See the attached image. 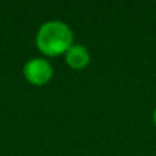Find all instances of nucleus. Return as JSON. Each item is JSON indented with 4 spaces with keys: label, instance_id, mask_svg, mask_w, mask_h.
Listing matches in <instances>:
<instances>
[{
    "label": "nucleus",
    "instance_id": "nucleus-4",
    "mask_svg": "<svg viewBox=\"0 0 156 156\" xmlns=\"http://www.w3.org/2000/svg\"><path fill=\"white\" fill-rule=\"evenodd\" d=\"M154 123L156 125V108H155V111H154Z\"/></svg>",
    "mask_w": 156,
    "mask_h": 156
},
{
    "label": "nucleus",
    "instance_id": "nucleus-1",
    "mask_svg": "<svg viewBox=\"0 0 156 156\" xmlns=\"http://www.w3.org/2000/svg\"><path fill=\"white\" fill-rule=\"evenodd\" d=\"M74 41L71 29L62 21H48L40 26L36 45L47 56H59L69 51Z\"/></svg>",
    "mask_w": 156,
    "mask_h": 156
},
{
    "label": "nucleus",
    "instance_id": "nucleus-3",
    "mask_svg": "<svg viewBox=\"0 0 156 156\" xmlns=\"http://www.w3.org/2000/svg\"><path fill=\"white\" fill-rule=\"evenodd\" d=\"M66 63L73 70H82L90 63V54L88 48L81 44H73L65 54Z\"/></svg>",
    "mask_w": 156,
    "mask_h": 156
},
{
    "label": "nucleus",
    "instance_id": "nucleus-2",
    "mask_svg": "<svg viewBox=\"0 0 156 156\" xmlns=\"http://www.w3.org/2000/svg\"><path fill=\"white\" fill-rule=\"evenodd\" d=\"M23 77L32 85L43 86L52 80L54 69L48 60L43 59V58H34L25 63Z\"/></svg>",
    "mask_w": 156,
    "mask_h": 156
}]
</instances>
